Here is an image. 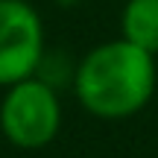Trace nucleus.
<instances>
[{
    "instance_id": "nucleus-4",
    "label": "nucleus",
    "mask_w": 158,
    "mask_h": 158,
    "mask_svg": "<svg viewBox=\"0 0 158 158\" xmlns=\"http://www.w3.org/2000/svg\"><path fill=\"white\" fill-rule=\"evenodd\" d=\"M120 38L158 56V0H126L120 9Z\"/></svg>"
},
{
    "instance_id": "nucleus-3",
    "label": "nucleus",
    "mask_w": 158,
    "mask_h": 158,
    "mask_svg": "<svg viewBox=\"0 0 158 158\" xmlns=\"http://www.w3.org/2000/svg\"><path fill=\"white\" fill-rule=\"evenodd\" d=\"M47 53L44 18L27 0H0V88L35 76Z\"/></svg>"
},
{
    "instance_id": "nucleus-1",
    "label": "nucleus",
    "mask_w": 158,
    "mask_h": 158,
    "mask_svg": "<svg viewBox=\"0 0 158 158\" xmlns=\"http://www.w3.org/2000/svg\"><path fill=\"white\" fill-rule=\"evenodd\" d=\"M158 85V62L126 38H108L76 59L73 97L97 120H129L149 106Z\"/></svg>"
},
{
    "instance_id": "nucleus-2",
    "label": "nucleus",
    "mask_w": 158,
    "mask_h": 158,
    "mask_svg": "<svg viewBox=\"0 0 158 158\" xmlns=\"http://www.w3.org/2000/svg\"><path fill=\"white\" fill-rule=\"evenodd\" d=\"M62 132V97L38 76L3 88L0 135L15 149H44Z\"/></svg>"
},
{
    "instance_id": "nucleus-5",
    "label": "nucleus",
    "mask_w": 158,
    "mask_h": 158,
    "mask_svg": "<svg viewBox=\"0 0 158 158\" xmlns=\"http://www.w3.org/2000/svg\"><path fill=\"white\" fill-rule=\"evenodd\" d=\"M73 70H76V59L68 56L64 50H53V47H47L44 59H41L38 70H35V76L44 79L47 85H53V88H68L70 82H73Z\"/></svg>"
}]
</instances>
